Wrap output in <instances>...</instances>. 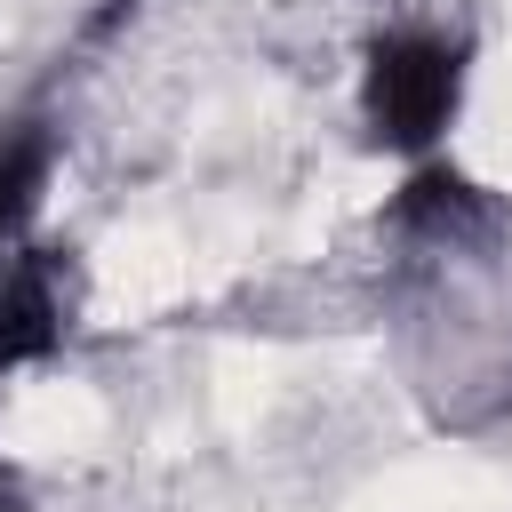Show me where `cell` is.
Wrapping results in <instances>:
<instances>
[{
	"instance_id": "1",
	"label": "cell",
	"mask_w": 512,
	"mask_h": 512,
	"mask_svg": "<svg viewBox=\"0 0 512 512\" xmlns=\"http://www.w3.org/2000/svg\"><path fill=\"white\" fill-rule=\"evenodd\" d=\"M456 96H464V48L432 24H400L368 48V72H360V112L376 128V144L392 152H424L448 120H456Z\"/></svg>"
},
{
	"instance_id": "2",
	"label": "cell",
	"mask_w": 512,
	"mask_h": 512,
	"mask_svg": "<svg viewBox=\"0 0 512 512\" xmlns=\"http://www.w3.org/2000/svg\"><path fill=\"white\" fill-rule=\"evenodd\" d=\"M48 336H56V296H48V272L24 264V272L0 280V368L32 360Z\"/></svg>"
},
{
	"instance_id": "3",
	"label": "cell",
	"mask_w": 512,
	"mask_h": 512,
	"mask_svg": "<svg viewBox=\"0 0 512 512\" xmlns=\"http://www.w3.org/2000/svg\"><path fill=\"white\" fill-rule=\"evenodd\" d=\"M40 184H48V136L40 128H8L0 136V248H16Z\"/></svg>"
},
{
	"instance_id": "4",
	"label": "cell",
	"mask_w": 512,
	"mask_h": 512,
	"mask_svg": "<svg viewBox=\"0 0 512 512\" xmlns=\"http://www.w3.org/2000/svg\"><path fill=\"white\" fill-rule=\"evenodd\" d=\"M0 512H16V504H8V480H0Z\"/></svg>"
}]
</instances>
